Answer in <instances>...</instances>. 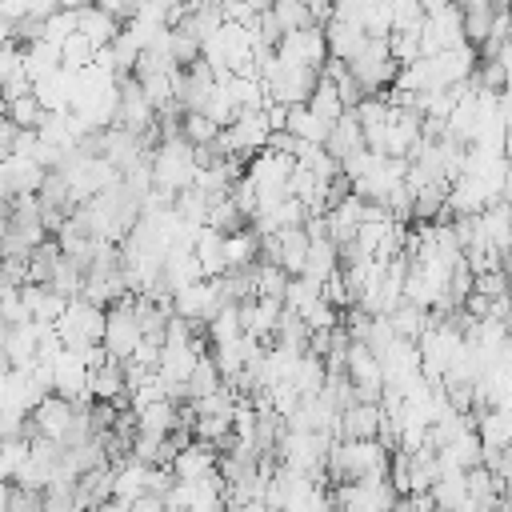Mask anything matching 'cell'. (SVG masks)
Masks as SVG:
<instances>
[{
	"label": "cell",
	"mask_w": 512,
	"mask_h": 512,
	"mask_svg": "<svg viewBox=\"0 0 512 512\" xmlns=\"http://www.w3.org/2000/svg\"><path fill=\"white\" fill-rule=\"evenodd\" d=\"M196 172H200L196 148H192L184 136H164V140L152 148V184H156V188L180 196V192H188V188L196 184Z\"/></svg>",
	"instance_id": "1"
},
{
	"label": "cell",
	"mask_w": 512,
	"mask_h": 512,
	"mask_svg": "<svg viewBox=\"0 0 512 512\" xmlns=\"http://www.w3.org/2000/svg\"><path fill=\"white\" fill-rule=\"evenodd\" d=\"M104 320H108V308H96L84 296H76V300H68L64 316L56 320V332H60L64 348L80 352V348H92L104 340Z\"/></svg>",
	"instance_id": "2"
},
{
	"label": "cell",
	"mask_w": 512,
	"mask_h": 512,
	"mask_svg": "<svg viewBox=\"0 0 512 512\" xmlns=\"http://www.w3.org/2000/svg\"><path fill=\"white\" fill-rule=\"evenodd\" d=\"M320 84V72L312 68H300V64H288V60H272V68L264 72V88H268V100L284 104V108H296V104H308L312 88Z\"/></svg>",
	"instance_id": "3"
},
{
	"label": "cell",
	"mask_w": 512,
	"mask_h": 512,
	"mask_svg": "<svg viewBox=\"0 0 512 512\" xmlns=\"http://www.w3.org/2000/svg\"><path fill=\"white\" fill-rule=\"evenodd\" d=\"M140 340H144V332H140V324H136V316H132V292L124 296V300H116L112 308H108V320H104V352L112 356V360H120V364H128L132 360V352L140 348Z\"/></svg>",
	"instance_id": "4"
},
{
	"label": "cell",
	"mask_w": 512,
	"mask_h": 512,
	"mask_svg": "<svg viewBox=\"0 0 512 512\" xmlns=\"http://www.w3.org/2000/svg\"><path fill=\"white\" fill-rule=\"evenodd\" d=\"M220 308H224V296H220L216 280H192L172 292V316H180L188 324H208Z\"/></svg>",
	"instance_id": "5"
},
{
	"label": "cell",
	"mask_w": 512,
	"mask_h": 512,
	"mask_svg": "<svg viewBox=\"0 0 512 512\" xmlns=\"http://www.w3.org/2000/svg\"><path fill=\"white\" fill-rule=\"evenodd\" d=\"M396 488L388 480H356L336 488V512H396Z\"/></svg>",
	"instance_id": "6"
},
{
	"label": "cell",
	"mask_w": 512,
	"mask_h": 512,
	"mask_svg": "<svg viewBox=\"0 0 512 512\" xmlns=\"http://www.w3.org/2000/svg\"><path fill=\"white\" fill-rule=\"evenodd\" d=\"M276 56L288 60V64H300V68H312L320 72L328 64V40H324V28H296V32H284L280 44H276Z\"/></svg>",
	"instance_id": "7"
},
{
	"label": "cell",
	"mask_w": 512,
	"mask_h": 512,
	"mask_svg": "<svg viewBox=\"0 0 512 512\" xmlns=\"http://www.w3.org/2000/svg\"><path fill=\"white\" fill-rule=\"evenodd\" d=\"M72 420H76V404L52 392V396H44V400L32 408V416H28V436L36 432V436H48V440L64 444Z\"/></svg>",
	"instance_id": "8"
},
{
	"label": "cell",
	"mask_w": 512,
	"mask_h": 512,
	"mask_svg": "<svg viewBox=\"0 0 512 512\" xmlns=\"http://www.w3.org/2000/svg\"><path fill=\"white\" fill-rule=\"evenodd\" d=\"M52 392L64 396V400H84L88 396V364L80 360V352L64 348L56 360H52Z\"/></svg>",
	"instance_id": "9"
},
{
	"label": "cell",
	"mask_w": 512,
	"mask_h": 512,
	"mask_svg": "<svg viewBox=\"0 0 512 512\" xmlns=\"http://www.w3.org/2000/svg\"><path fill=\"white\" fill-rule=\"evenodd\" d=\"M172 476L176 480H184V484H200V480H212V476H220V456L208 448V444H188V448H180L176 456H172Z\"/></svg>",
	"instance_id": "10"
},
{
	"label": "cell",
	"mask_w": 512,
	"mask_h": 512,
	"mask_svg": "<svg viewBox=\"0 0 512 512\" xmlns=\"http://www.w3.org/2000/svg\"><path fill=\"white\" fill-rule=\"evenodd\" d=\"M88 396L96 404H124L128 400V376H124V364L120 360H108L100 368L88 372Z\"/></svg>",
	"instance_id": "11"
},
{
	"label": "cell",
	"mask_w": 512,
	"mask_h": 512,
	"mask_svg": "<svg viewBox=\"0 0 512 512\" xmlns=\"http://www.w3.org/2000/svg\"><path fill=\"white\" fill-rule=\"evenodd\" d=\"M324 40H328V56L332 60H352L360 48H364V40H368V32H364V24H356V20H328L324 24Z\"/></svg>",
	"instance_id": "12"
},
{
	"label": "cell",
	"mask_w": 512,
	"mask_h": 512,
	"mask_svg": "<svg viewBox=\"0 0 512 512\" xmlns=\"http://www.w3.org/2000/svg\"><path fill=\"white\" fill-rule=\"evenodd\" d=\"M380 404H348L340 412V440H376L380 436Z\"/></svg>",
	"instance_id": "13"
},
{
	"label": "cell",
	"mask_w": 512,
	"mask_h": 512,
	"mask_svg": "<svg viewBox=\"0 0 512 512\" xmlns=\"http://www.w3.org/2000/svg\"><path fill=\"white\" fill-rule=\"evenodd\" d=\"M328 156L332 160H348L352 152H360L364 148V124H360V116H356V108H348L336 124H332V132H328Z\"/></svg>",
	"instance_id": "14"
},
{
	"label": "cell",
	"mask_w": 512,
	"mask_h": 512,
	"mask_svg": "<svg viewBox=\"0 0 512 512\" xmlns=\"http://www.w3.org/2000/svg\"><path fill=\"white\" fill-rule=\"evenodd\" d=\"M224 260H228V272H248L260 264V236L252 228H240L232 236H224Z\"/></svg>",
	"instance_id": "15"
},
{
	"label": "cell",
	"mask_w": 512,
	"mask_h": 512,
	"mask_svg": "<svg viewBox=\"0 0 512 512\" xmlns=\"http://www.w3.org/2000/svg\"><path fill=\"white\" fill-rule=\"evenodd\" d=\"M276 240H280V256H276V264H280L288 276H304L308 248H312L308 232H304V228H288V232H276Z\"/></svg>",
	"instance_id": "16"
},
{
	"label": "cell",
	"mask_w": 512,
	"mask_h": 512,
	"mask_svg": "<svg viewBox=\"0 0 512 512\" xmlns=\"http://www.w3.org/2000/svg\"><path fill=\"white\" fill-rule=\"evenodd\" d=\"M388 324L396 328V336L400 340H420L424 332H428V324H432V312L428 308H420V304H412V300H400L392 312H388Z\"/></svg>",
	"instance_id": "17"
},
{
	"label": "cell",
	"mask_w": 512,
	"mask_h": 512,
	"mask_svg": "<svg viewBox=\"0 0 512 512\" xmlns=\"http://www.w3.org/2000/svg\"><path fill=\"white\" fill-rule=\"evenodd\" d=\"M4 356H8V364L12 368H32L36 364V324H16V328H8L4 332Z\"/></svg>",
	"instance_id": "18"
},
{
	"label": "cell",
	"mask_w": 512,
	"mask_h": 512,
	"mask_svg": "<svg viewBox=\"0 0 512 512\" xmlns=\"http://www.w3.org/2000/svg\"><path fill=\"white\" fill-rule=\"evenodd\" d=\"M124 24L116 20V16H108L104 8H96V4H88V8H80V32L96 44V48H108L112 40H116V32H120Z\"/></svg>",
	"instance_id": "19"
},
{
	"label": "cell",
	"mask_w": 512,
	"mask_h": 512,
	"mask_svg": "<svg viewBox=\"0 0 512 512\" xmlns=\"http://www.w3.org/2000/svg\"><path fill=\"white\" fill-rule=\"evenodd\" d=\"M288 132L304 144H328L332 124H324L308 104H296V108H288Z\"/></svg>",
	"instance_id": "20"
},
{
	"label": "cell",
	"mask_w": 512,
	"mask_h": 512,
	"mask_svg": "<svg viewBox=\"0 0 512 512\" xmlns=\"http://www.w3.org/2000/svg\"><path fill=\"white\" fill-rule=\"evenodd\" d=\"M340 272V248L332 244V240H312V248H308V264H304V276L308 280H316V284H324V280H332Z\"/></svg>",
	"instance_id": "21"
},
{
	"label": "cell",
	"mask_w": 512,
	"mask_h": 512,
	"mask_svg": "<svg viewBox=\"0 0 512 512\" xmlns=\"http://www.w3.org/2000/svg\"><path fill=\"white\" fill-rule=\"evenodd\" d=\"M56 68H60V44H52V40H36V44L24 48V72H28L32 84L44 80V76H52Z\"/></svg>",
	"instance_id": "22"
},
{
	"label": "cell",
	"mask_w": 512,
	"mask_h": 512,
	"mask_svg": "<svg viewBox=\"0 0 512 512\" xmlns=\"http://www.w3.org/2000/svg\"><path fill=\"white\" fill-rule=\"evenodd\" d=\"M308 108H312V112H316L324 124H336V120L348 112V108H344V100H340V92H336V84H332V80H324V76H320V84L312 88Z\"/></svg>",
	"instance_id": "23"
},
{
	"label": "cell",
	"mask_w": 512,
	"mask_h": 512,
	"mask_svg": "<svg viewBox=\"0 0 512 512\" xmlns=\"http://www.w3.org/2000/svg\"><path fill=\"white\" fill-rule=\"evenodd\" d=\"M240 336H244L240 304H224V308L208 320V340H212V348H220V344H232V340H240Z\"/></svg>",
	"instance_id": "24"
},
{
	"label": "cell",
	"mask_w": 512,
	"mask_h": 512,
	"mask_svg": "<svg viewBox=\"0 0 512 512\" xmlns=\"http://www.w3.org/2000/svg\"><path fill=\"white\" fill-rule=\"evenodd\" d=\"M220 384H224V376H220L216 360L212 356H200L196 368H192V376H188V404L200 400V396H208V392H216Z\"/></svg>",
	"instance_id": "25"
},
{
	"label": "cell",
	"mask_w": 512,
	"mask_h": 512,
	"mask_svg": "<svg viewBox=\"0 0 512 512\" xmlns=\"http://www.w3.org/2000/svg\"><path fill=\"white\" fill-rule=\"evenodd\" d=\"M200 112H204V116H208L216 128H228V124L240 116V104H236V96L228 92V84H216V92L208 96V104H204Z\"/></svg>",
	"instance_id": "26"
},
{
	"label": "cell",
	"mask_w": 512,
	"mask_h": 512,
	"mask_svg": "<svg viewBox=\"0 0 512 512\" xmlns=\"http://www.w3.org/2000/svg\"><path fill=\"white\" fill-rule=\"evenodd\" d=\"M252 272H256V296H264V300H284L292 276H288L280 264H264V260H260Z\"/></svg>",
	"instance_id": "27"
},
{
	"label": "cell",
	"mask_w": 512,
	"mask_h": 512,
	"mask_svg": "<svg viewBox=\"0 0 512 512\" xmlns=\"http://www.w3.org/2000/svg\"><path fill=\"white\" fill-rule=\"evenodd\" d=\"M280 24V32H296V28H312V12H308V0H276L268 8Z\"/></svg>",
	"instance_id": "28"
},
{
	"label": "cell",
	"mask_w": 512,
	"mask_h": 512,
	"mask_svg": "<svg viewBox=\"0 0 512 512\" xmlns=\"http://www.w3.org/2000/svg\"><path fill=\"white\" fill-rule=\"evenodd\" d=\"M92 60H96V44H92L84 32H76V36H68V40L60 44V64H64V68H76V72H80V68H88Z\"/></svg>",
	"instance_id": "29"
},
{
	"label": "cell",
	"mask_w": 512,
	"mask_h": 512,
	"mask_svg": "<svg viewBox=\"0 0 512 512\" xmlns=\"http://www.w3.org/2000/svg\"><path fill=\"white\" fill-rule=\"evenodd\" d=\"M224 128H216L204 112H184V124H180V136L192 144V148H204V144H212L216 136H220Z\"/></svg>",
	"instance_id": "30"
},
{
	"label": "cell",
	"mask_w": 512,
	"mask_h": 512,
	"mask_svg": "<svg viewBox=\"0 0 512 512\" xmlns=\"http://www.w3.org/2000/svg\"><path fill=\"white\" fill-rule=\"evenodd\" d=\"M4 112H8V120H12L16 128H28V132H36V128L44 124V116H48V112H44V104H40L36 96H24V100H12V104H8Z\"/></svg>",
	"instance_id": "31"
},
{
	"label": "cell",
	"mask_w": 512,
	"mask_h": 512,
	"mask_svg": "<svg viewBox=\"0 0 512 512\" xmlns=\"http://www.w3.org/2000/svg\"><path fill=\"white\" fill-rule=\"evenodd\" d=\"M76 32H80V12H72V8H56L44 20V40H52V44H64Z\"/></svg>",
	"instance_id": "32"
},
{
	"label": "cell",
	"mask_w": 512,
	"mask_h": 512,
	"mask_svg": "<svg viewBox=\"0 0 512 512\" xmlns=\"http://www.w3.org/2000/svg\"><path fill=\"white\" fill-rule=\"evenodd\" d=\"M388 52H392V60L400 68L412 64V60H420V32H392L388 36Z\"/></svg>",
	"instance_id": "33"
},
{
	"label": "cell",
	"mask_w": 512,
	"mask_h": 512,
	"mask_svg": "<svg viewBox=\"0 0 512 512\" xmlns=\"http://www.w3.org/2000/svg\"><path fill=\"white\" fill-rule=\"evenodd\" d=\"M16 76H28V72H24V48H20L16 40H8V44L0 48V88L12 84Z\"/></svg>",
	"instance_id": "34"
},
{
	"label": "cell",
	"mask_w": 512,
	"mask_h": 512,
	"mask_svg": "<svg viewBox=\"0 0 512 512\" xmlns=\"http://www.w3.org/2000/svg\"><path fill=\"white\" fill-rule=\"evenodd\" d=\"M144 0H96V8H104L108 16H116L120 24H128L132 16H136V8H140Z\"/></svg>",
	"instance_id": "35"
},
{
	"label": "cell",
	"mask_w": 512,
	"mask_h": 512,
	"mask_svg": "<svg viewBox=\"0 0 512 512\" xmlns=\"http://www.w3.org/2000/svg\"><path fill=\"white\" fill-rule=\"evenodd\" d=\"M128 512H168V504H164V496H140L128 504Z\"/></svg>",
	"instance_id": "36"
},
{
	"label": "cell",
	"mask_w": 512,
	"mask_h": 512,
	"mask_svg": "<svg viewBox=\"0 0 512 512\" xmlns=\"http://www.w3.org/2000/svg\"><path fill=\"white\" fill-rule=\"evenodd\" d=\"M240 4H248V8H252V12L260 16V12H268V8L276 4V0H240Z\"/></svg>",
	"instance_id": "37"
},
{
	"label": "cell",
	"mask_w": 512,
	"mask_h": 512,
	"mask_svg": "<svg viewBox=\"0 0 512 512\" xmlns=\"http://www.w3.org/2000/svg\"><path fill=\"white\" fill-rule=\"evenodd\" d=\"M60 8H72V12H80V8H88V4H96V0H56Z\"/></svg>",
	"instance_id": "38"
},
{
	"label": "cell",
	"mask_w": 512,
	"mask_h": 512,
	"mask_svg": "<svg viewBox=\"0 0 512 512\" xmlns=\"http://www.w3.org/2000/svg\"><path fill=\"white\" fill-rule=\"evenodd\" d=\"M4 332H8V324H4V320H0V344H4Z\"/></svg>",
	"instance_id": "39"
}]
</instances>
